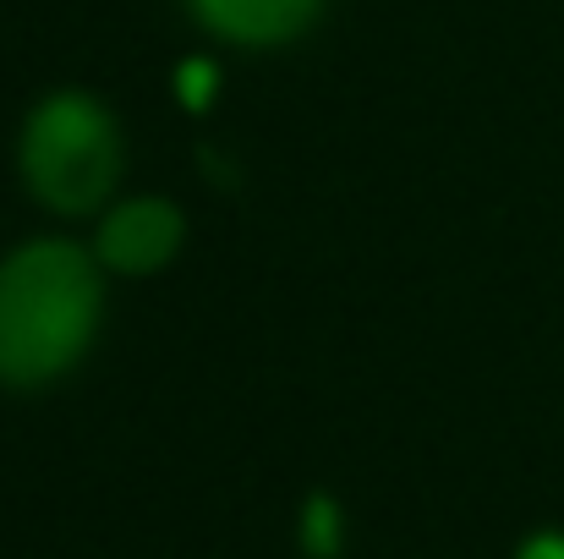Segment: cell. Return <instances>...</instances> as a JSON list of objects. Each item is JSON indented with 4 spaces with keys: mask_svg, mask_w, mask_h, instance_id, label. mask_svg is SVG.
<instances>
[{
    "mask_svg": "<svg viewBox=\"0 0 564 559\" xmlns=\"http://www.w3.org/2000/svg\"><path fill=\"white\" fill-rule=\"evenodd\" d=\"M219 33H230V39H252V44H263V39H285V33H296L313 11H318V0H192Z\"/></svg>",
    "mask_w": 564,
    "mask_h": 559,
    "instance_id": "obj_4",
    "label": "cell"
},
{
    "mask_svg": "<svg viewBox=\"0 0 564 559\" xmlns=\"http://www.w3.org/2000/svg\"><path fill=\"white\" fill-rule=\"evenodd\" d=\"M116 171H121V143H116V127L99 110V99L50 94L28 116L22 176L44 203H55L66 214H83L116 186Z\"/></svg>",
    "mask_w": 564,
    "mask_h": 559,
    "instance_id": "obj_2",
    "label": "cell"
},
{
    "mask_svg": "<svg viewBox=\"0 0 564 559\" xmlns=\"http://www.w3.org/2000/svg\"><path fill=\"white\" fill-rule=\"evenodd\" d=\"M176 247H182V214L165 197L127 203L99 230V258L121 275H154V269L171 264Z\"/></svg>",
    "mask_w": 564,
    "mask_h": 559,
    "instance_id": "obj_3",
    "label": "cell"
},
{
    "mask_svg": "<svg viewBox=\"0 0 564 559\" xmlns=\"http://www.w3.org/2000/svg\"><path fill=\"white\" fill-rule=\"evenodd\" d=\"M335 549H340V516H335L329 499H313L307 505V555L335 559Z\"/></svg>",
    "mask_w": 564,
    "mask_h": 559,
    "instance_id": "obj_5",
    "label": "cell"
},
{
    "mask_svg": "<svg viewBox=\"0 0 564 559\" xmlns=\"http://www.w3.org/2000/svg\"><path fill=\"white\" fill-rule=\"evenodd\" d=\"M208 83H214V72H208L203 61L182 66V99H187V105H203V99H208Z\"/></svg>",
    "mask_w": 564,
    "mask_h": 559,
    "instance_id": "obj_6",
    "label": "cell"
},
{
    "mask_svg": "<svg viewBox=\"0 0 564 559\" xmlns=\"http://www.w3.org/2000/svg\"><path fill=\"white\" fill-rule=\"evenodd\" d=\"M99 324V275L66 241L0 264V378L44 384L72 368Z\"/></svg>",
    "mask_w": 564,
    "mask_h": 559,
    "instance_id": "obj_1",
    "label": "cell"
},
{
    "mask_svg": "<svg viewBox=\"0 0 564 559\" xmlns=\"http://www.w3.org/2000/svg\"><path fill=\"white\" fill-rule=\"evenodd\" d=\"M521 559H564V538H532Z\"/></svg>",
    "mask_w": 564,
    "mask_h": 559,
    "instance_id": "obj_7",
    "label": "cell"
}]
</instances>
